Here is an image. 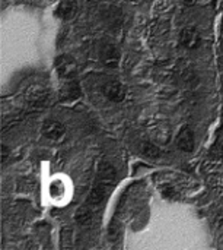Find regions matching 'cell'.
<instances>
[{"instance_id": "1", "label": "cell", "mask_w": 223, "mask_h": 250, "mask_svg": "<svg viewBox=\"0 0 223 250\" xmlns=\"http://www.w3.org/2000/svg\"><path fill=\"white\" fill-rule=\"evenodd\" d=\"M117 180V170L110 161H101L98 167V174H96V182L86 199V204L98 209L99 207L104 205V202L108 199L114 185Z\"/></svg>"}, {"instance_id": "2", "label": "cell", "mask_w": 223, "mask_h": 250, "mask_svg": "<svg viewBox=\"0 0 223 250\" xmlns=\"http://www.w3.org/2000/svg\"><path fill=\"white\" fill-rule=\"evenodd\" d=\"M50 98V91L48 88L42 85H34L26 91V103L29 108H41L47 104Z\"/></svg>"}, {"instance_id": "3", "label": "cell", "mask_w": 223, "mask_h": 250, "mask_svg": "<svg viewBox=\"0 0 223 250\" xmlns=\"http://www.w3.org/2000/svg\"><path fill=\"white\" fill-rule=\"evenodd\" d=\"M56 70L60 75V78L70 79V78H74L77 73V63L72 56L63 54V56L57 57V60H56Z\"/></svg>"}, {"instance_id": "4", "label": "cell", "mask_w": 223, "mask_h": 250, "mask_svg": "<svg viewBox=\"0 0 223 250\" xmlns=\"http://www.w3.org/2000/svg\"><path fill=\"white\" fill-rule=\"evenodd\" d=\"M177 148L183 152H193L196 146V139H194V130L190 126H184L180 133L177 135L175 139Z\"/></svg>"}, {"instance_id": "5", "label": "cell", "mask_w": 223, "mask_h": 250, "mask_svg": "<svg viewBox=\"0 0 223 250\" xmlns=\"http://www.w3.org/2000/svg\"><path fill=\"white\" fill-rule=\"evenodd\" d=\"M42 133L50 141H58L64 136L66 127L61 122L56 119H47L42 125Z\"/></svg>"}, {"instance_id": "6", "label": "cell", "mask_w": 223, "mask_h": 250, "mask_svg": "<svg viewBox=\"0 0 223 250\" xmlns=\"http://www.w3.org/2000/svg\"><path fill=\"white\" fill-rule=\"evenodd\" d=\"M82 95V89H80V83L74 79H66V82L63 83L61 89H60V100L61 101H74L77 98H80Z\"/></svg>"}, {"instance_id": "7", "label": "cell", "mask_w": 223, "mask_h": 250, "mask_svg": "<svg viewBox=\"0 0 223 250\" xmlns=\"http://www.w3.org/2000/svg\"><path fill=\"white\" fill-rule=\"evenodd\" d=\"M104 95L112 103H121L126 98V88L118 81H110L102 88Z\"/></svg>"}, {"instance_id": "8", "label": "cell", "mask_w": 223, "mask_h": 250, "mask_svg": "<svg viewBox=\"0 0 223 250\" xmlns=\"http://www.w3.org/2000/svg\"><path fill=\"white\" fill-rule=\"evenodd\" d=\"M180 42L187 50H196L202 44V35L196 28H184L180 35Z\"/></svg>"}, {"instance_id": "9", "label": "cell", "mask_w": 223, "mask_h": 250, "mask_svg": "<svg viewBox=\"0 0 223 250\" xmlns=\"http://www.w3.org/2000/svg\"><path fill=\"white\" fill-rule=\"evenodd\" d=\"M120 59H121V54H120V50L117 45L114 44H105L102 47V51H101V60L105 66L114 69L118 66L120 63Z\"/></svg>"}, {"instance_id": "10", "label": "cell", "mask_w": 223, "mask_h": 250, "mask_svg": "<svg viewBox=\"0 0 223 250\" xmlns=\"http://www.w3.org/2000/svg\"><path fill=\"white\" fill-rule=\"evenodd\" d=\"M77 9H79V1L77 0H61L57 6V16L67 21V19H72L76 13H77Z\"/></svg>"}, {"instance_id": "11", "label": "cell", "mask_w": 223, "mask_h": 250, "mask_svg": "<svg viewBox=\"0 0 223 250\" xmlns=\"http://www.w3.org/2000/svg\"><path fill=\"white\" fill-rule=\"evenodd\" d=\"M93 212H95V209L93 208H91L88 204L86 205H83V207H80L77 211H76V221L80 224V226H83V227H88V226H91L92 223H93Z\"/></svg>"}, {"instance_id": "12", "label": "cell", "mask_w": 223, "mask_h": 250, "mask_svg": "<svg viewBox=\"0 0 223 250\" xmlns=\"http://www.w3.org/2000/svg\"><path fill=\"white\" fill-rule=\"evenodd\" d=\"M66 185L63 180L60 179H54L51 183H50V195L54 201H63L66 198Z\"/></svg>"}, {"instance_id": "13", "label": "cell", "mask_w": 223, "mask_h": 250, "mask_svg": "<svg viewBox=\"0 0 223 250\" xmlns=\"http://www.w3.org/2000/svg\"><path fill=\"white\" fill-rule=\"evenodd\" d=\"M142 152L149 157V158H159L161 155V151L156 145H153L152 142H142V146H140Z\"/></svg>"}, {"instance_id": "14", "label": "cell", "mask_w": 223, "mask_h": 250, "mask_svg": "<svg viewBox=\"0 0 223 250\" xmlns=\"http://www.w3.org/2000/svg\"><path fill=\"white\" fill-rule=\"evenodd\" d=\"M210 155H212L213 158H216V160L223 158V142H216V144L213 145V148H212V151H210Z\"/></svg>"}, {"instance_id": "15", "label": "cell", "mask_w": 223, "mask_h": 250, "mask_svg": "<svg viewBox=\"0 0 223 250\" xmlns=\"http://www.w3.org/2000/svg\"><path fill=\"white\" fill-rule=\"evenodd\" d=\"M7 157H9L7 148H6V145H1V163H4Z\"/></svg>"}, {"instance_id": "16", "label": "cell", "mask_w": 223, "mask_h": 250, "mask_svg": "<svg viewBox=\"0 0 223 250\" xmlns=\"http://www.w3.org/2000/svg\"><path fill=\"white\" fill-rule=\"evenodd\" d=\"M180 1H183L184 4H188V6H191V4L196 3V0H180Z\"/></svg>"}, {"instance_id": "17", "label": "cell", "mask_w": 223, "mask_h": 250, "mask_svg": "<svg viewBox=\"0 0 223 250\" xmlns=\"http://www.w3.org/2000/svg\"><path fill=\"white\" fill-rule=\"evenodd\" d=\"M221 129H222V130H223V119H222V125H221Z\"/></svg>"}]
</instances>
